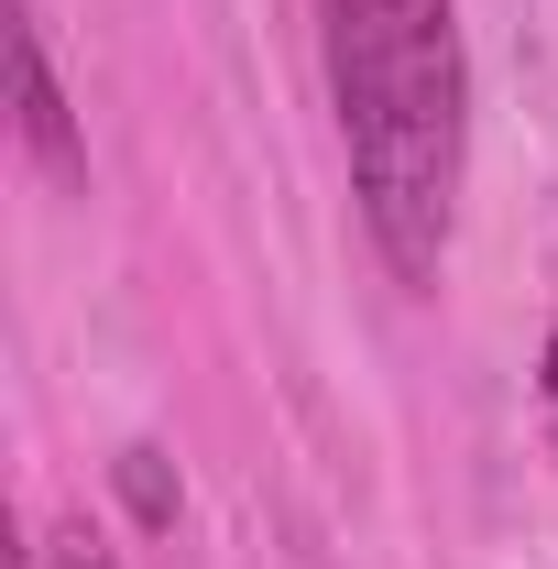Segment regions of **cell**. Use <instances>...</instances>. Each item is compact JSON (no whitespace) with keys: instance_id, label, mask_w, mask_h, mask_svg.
I'll return each mask as SVG.
<instances>
[{"instance_id":"cell-1","label":"cell","mask_w":558,"mask_h":569,"mask_svg":"<svg viewBox=\"0 0 558 569\" xmlns=\"http://www.w3.org/2000/svg\"><path fill=\"white\" fill-rule=\"evenodd\" d=\"M329 110L350 153V209L372 230L383 274L438 296L471 187V56L449 0H318Z\"/></svg>"},{"instance_id":"cell-2","label":"cell","mask_w":558,"mask_h":569,"mask_svg":"<svg viewBox=\"0 0 558 569\" xmlns=\"http://www.w3.org/2000/svg\"><path fill=\"white\" fill-rule=\"evenodd\" d=\"M11 132H22L33 176H44L56 198H77V187H88V132H77L67 88H56V56H44V22H33V11L11 22Z\"/></svg>"},{"instance_id":"cell-3","label":"cell","mask_w":558,"mask_h":569,"mask_svg":"<svg viewBox=\"0 0 558 569\" xmlns=\"http://www.w3.org/2000/svg\"><path fill=\"white\" fill-rule=\"evenodd\" d=\"M121 482H132L142 526H165V515H176V493H165V449H132V460H121Z\"/></svg>"},{"instance_id":"cell-4","label":"cell","mask_w":558,"mask_h":569,"mask_svg":"<svg viewBox=\"0 0 558 569\" xmlns=\"http://www.w3.org/2000/svg\"><path fill=\"white\" fill-rule=\"evenodd\" d=\"M33 569H121V559H110V548H99L88 526H67V537H56V548H44Z\"/></svg>"},{"instance_id":"cell-5","label":"cell","mask_w":558,"mask_h":569,"mask_svg":"<svg viewBox=\"0 0 558 569\" xmlns=\"http://www.w3.org/2000/svg\"><path fill=\"white\" fill-rule=\"evenodd\" d=\"M548 395H558V340H548Z\"/></svg>"}]
</instances>
